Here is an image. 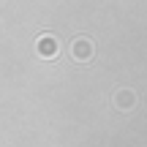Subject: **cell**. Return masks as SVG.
<instances>
[{"instance_id": "cell-1", "label": "cell", "mask_w": 147, "mask_h": 147, "mask_svg": "<svg viewBox=\"0 0 147 147\" xmlns=\"http://www.w3.org/2000/svg\"><path fill=\"white\" fill-rule=\"evenodd\" d=\"M68 55H71L74 63H93V57H95V44H93V38L76 36L71 41V47H68Z\"/></svg>"}, {"instance_id": "cell-2", "label": "cell", "mask_w": 147, "mask_h": 147, "mask_svg": "<svg viewBox=\"0 0 147 147\" xmlns=\"http://www.w3.org/2000/svg\"><path fill=\"white\" fill-rule=\"evenodd\" d=\"M36 52H38V57H44V60H55L60 55L57 36H52V33H41L38 41H36Z\"/></svg>"}, {"instance_id": "cell-3", "label": "cell", "mask_w": 147, "mask_h": 147, "mask_svg": "<svg viewBox=\"0 0 147 147\" xmlns=\"http://www.w3.org/2000/svg\"><path fill=\"white\" fill-rule=\"evenodd\" d=\"M112 104H115V109H120V112H131V109H136L139 98H136V93H134L131 87H117L115 95H112Z\"/></svg>"}]
</instances>
